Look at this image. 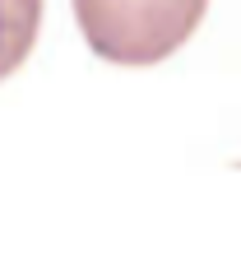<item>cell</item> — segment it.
I'll list each match as a JSON object with an SVG mask.
<instances>
[{
  "instance_id": "1",
  "label": "cell",
  "mask_w": 241,
  "mask_h": 260,
  "mask_svg": "<svg viewBox=\"0 0 241 260\" xmlns=\"http://www.w3.org/2000/svg\"><path fill=\"white\" fill-rule=\"evenodd\" d=\"M79 32L107 65H158L190 42L209 0H70Z\"/></svg>"
},
{
  "instance_id": "2",
  "label": "cell",
  "mask_w": 241,
  "mask_h": 260,
  "mask_svg": "<svg viewBox=\"0 0 241 260\" xmlns=\"http://www.w3.org/2000/svg\"><path fill=\"white\" fill-rule=\"evenodd\" d=\"M42 28V0H0V79L28 60Z\"/></svg>"
}]
</instances>
